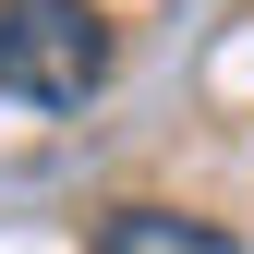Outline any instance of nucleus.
Returning <instances> with one entry per match:
<instances>
[{"mask_svg":"<svg viewBox=\"0 0 254 254\" xmlns=\"http://www.w3.org/2000/svg\"><path fill=\"white\" fill-rule=\"evenodd\" d=\"M85 254H242L218 218H182V206H109Z\"/></svg>","mask_w":254,"mask_h":254,"instance_id":"2","label":"nucleus"},{"mask_svg":"<svg viewBox=\"0 0 254 254\" xmlns=\"http://www.w3.org/2000/svg\"><path fill=\"white\" fill-rule=\"evenodd\" d=\"M109 12L97 0H0V97L12 109H85L109 85Z\"/></svg>","mask_w":254,"mask_h":254,"instance_id":"1","label":"nucleus"}]
</instances>
